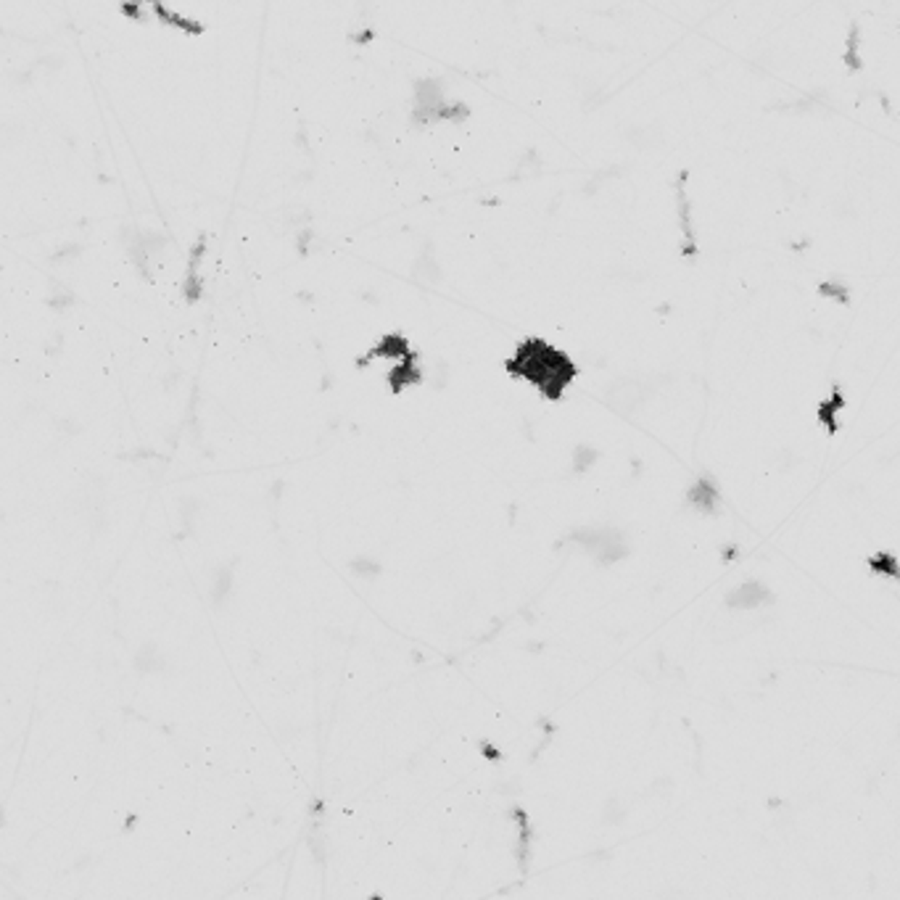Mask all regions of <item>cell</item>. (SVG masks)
I'll return each instance as SVG.
<instances>
[{
    "label": "cell",
    "mask_w": 900,
    "mask_h": 900,
    "mask_svg": "<svg viewBox=\"0 0 900 900\" xmlns=\"http://www.w3.org/2000/svg\"><path fill=\"white\" fill-rule=\"evenodd\" d=\"M766 596L769 594H766V589H763L760 584H745V586H739L737 592L729 596V602H731V605H737V608H755V605H760Z\"/></svg>",
    "instance_id": "2"
},
{
    "label": "cell",
    "mask_w": 900,
    "mask_h": 900,
    "mask_svg": "<svg viewBox=\"0 0 900 900\" xmlns=\"http://www.w3.org/2000/svg\"><path fill=\"white\" fill-rule=\"evenodd\" d=\"M510 370L515 375H523L526 380H531L533 386L547 393V396H560V391L570 383V378L575 375V367L570 365V359L554 351L552 346H547L542 341H526L515 359H510Z\"/></svg>",
    "instance_id": "1"
}]
</instances>
